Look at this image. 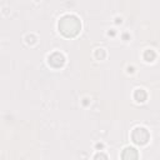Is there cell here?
Instances as JSON below:
<instances>
[{
    "mask_svg": "<svg viewBox=\"0 0 160 160\" xmlns=\"http://www.w3.org/2000/svg\"><path fill=\"white\" fill-rule=\"evenodd\" d=\"M49 62L55 66V68H59L64 64V56L60 54V52H54L51 56H49Z\"/></svg>",
    "mask_w": 160,
    "mask_h": 160,
    "instance_id": "3957f363",
    "label": "cell"
},
{
    "mask_svg": "<svg viewBox=\"0 0 160 160\" xmlns=\"http://www.w3.org/2000/svg\"><path fill=\"white\" fill-rule=\"evenodd\" d=\"M138 156L139 155L134 148H125L122 151V155H121L122 159H136Z\"/></svg>",
    "mask_w": 160,
    "mask_h": 160,
    "instance_id": "277c9868",
    "label": "cell"
},
{
    "mask_svg": "<svg viewBox=\"0 0 160 160\" xmlns=\"http://www.w3.org/2000/svg\"><path fill=\"white\" fill-rule=\"evenodd\" d=\"M59 30L65 36H75L80 30V21L74 15H65L59 21Z\"/></svg>",
    "mask_w": 160,
    "mask_h": 160,
    "instance_id": "6da1fadb",
    "label": "cell"
},
{
    "mask_svg": "<svg viewBox=\"0 0 160 160\" xmlns=\"http://www.w3.org/2000/svg\"><path fill=\"white\" fill-rule=\"evenodd\" d=\"M131 138H132V141L138 145H144L149 141L150 139V135H149V131L145 129V128H135L131 132Z\"/></svg>",
    "mask_w": 160,
    "mask_h": 160,
    "instance_id": "7a4b0ae2",
    "label": "cell"
},
{
    "mask_svg": "<svg viewBox=\"0 0 160 160\" xmlns=\"http://www.w3.org/2000/svg\"><path fill=\"white\" fill-rule=\"evenodd\" d=\"M134 98L136 101H144L146 99V92L142 89H136L134 92Z\"/></svg>",
    "mask_w": 160,
    "mask_h": 160,
    "instance_id": "5b68a950",
    "label": "cell"
}]
</instances>
